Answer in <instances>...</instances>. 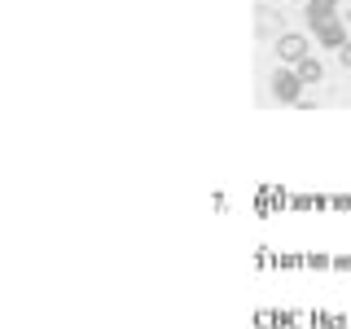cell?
Listing matches in <instances>:
<instances>
[{"label": "cell", "mask_w": 351, "mask_h": 329, "mask_svg": "<svg viewBox=\"0 0 351 329\" xmlns=\"http://www.w3.org/2000/svg\"><path fill=\"white\" fill-rule=\"evenodd\" d=\"M299 80L303 84H316V80H321V62H316V58H303L299 62Z\"/></svg>", "instance_id": "5"}, {"label": "cell", "mask_w": 351, "mask_h": 329, "mask_svg": "<svg viewBox=\"0 0 351 329\" xmlns=\"http://www.w3.org/2000/svg\"><path fill=\"white\" fill-rule=\"evenodd\" d=\"M307 18H312V27L316 22H329L334 18V0H307Z\"/></svg>", "instance_id": "4"}, {"label": "cell", "mask_w": 351, "mask_h": 329, "mask_svg": "<svg viewBox=\"0 0 351 329\" xmlns=\"http://www.w3.org/2000/svg\"><path fill=\"white\" fill-rule=\"evenodd\" d=\"M299 88H303L299 75H290V71L272 75V93H277V101H299Z\"/></svg>", "instance_id": "2"}, {"label": "cell", "mask_w": 351, "mask_h": 329, "mask_svg": "<svg viewBox=\"0 0 351 329\" xmlns=\"http://www.w3.org/2000/svg\"><path fill=\"white\" fill-rule=\"evenodd\" d=\"M338 58H343V66H351V40L343 44V53H338Z\"/></svg>", "instance_id": "6"}, {"label": "cell", "mask_w": 351, "mask_h": 329, "mask_svg": "<svg viewBox=\"0 0 351 329\" xmlns=\"http://www.w3.org/2000/svg\"><path fill=\"white\" fill-rule=\"evenodd\" d=\"M277 53H281L285 62H303L307 58V40L303 36H281L277 40Z\"/></svg>", "instance_id": "3"}, {"label": "cell", "mask_w": 351, "mask_h": 329, "mask_svg": "<svg viewBox=\"0 0 351 329\" xmlns=\"http://www.w3.org/2000/svg\"><path fill=\"white\" fill-rule=\"evenodd\" d=\"M316 44H325V49H343V44H347V31H343V22H338V18H329V22H316Z\"/></svg>", "instance_id": "1"}]
</instances>
